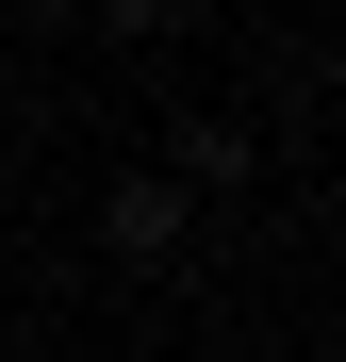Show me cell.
Instances as JSON below:
<instances>
[{
    "instance_id": "6da1fadb",
    "label": "cell",
    "mask_w": 346,
    "mask_h": 362,
    "mask_svg": "<svg viewBox=\"0 0 346 362\" xmlns=\"http://www.w3.org/2000/svg\"><path fill=\"white\" fill-rule=\"evenodd\" d=\"M182 247H198V198H182L165 165H115V181H99V264H115V280H182Z\"/></svg>"
},
{
    "instance_id": "7a4b0ae2",
    "label": "cell",
    "mask_w": 346,
    "mask_h": 362,
    "mask_svg": "<svg viewBox=\"0 0 346 362\" xmlns=\"http://www.w3.org/2000/svg\"><path fill=\"white\" fill-rule=\"evenodd\" d=\"M149 165L182 181V198H248V181H264V132H248L231 99H182V115H165V148H149Z\"/></svg>"
},
{
    "instance_id": "3957f363",
    "label": "cell",
    "mask_w": 346,
    "mask_h": 362,
    "mask_svg": "<svg viewBox=\"0 0 346 362\" xmlns=\"http://www.w3.org/2000/svg\"><path fill=\"white\" fill-rule=\"evenodd\" d=\"M0 230H17V132H0Z\"/></svg>"
},
{
    "instance_id": "277c9868",
    "label": "cell",
    "mask_w": 346,
    "mask_h": 362,
    "mask_svg": "<svg viewBox=\"0 0 346 362\" xmlns=\"http://www.w3.org/2000/svg\"><path fill=\"white\" fill-rule=\"evenodd\" d=\"M0 362H33V346H17V329H0Z\"/></svg>"
},
{
    "instance_id": "5b68a950",
    "label": "cell",
    "mask_w": 346,
    "mask_h": 362,
    "mask_svg": "<svg viewBox=\"0 0 346 362\" xmlns=\"http://www.w3.org/2000/svg\"><path fill=\"white\" fill-rule=\"evenodd\" d=\"M0 66H17V49H0Z\"/></svg>"
}]
</instances>
